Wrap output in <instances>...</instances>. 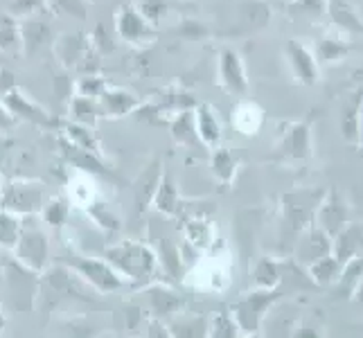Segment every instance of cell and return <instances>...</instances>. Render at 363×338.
<instances>
[{"label": "cell", "mask_w": 363, "mask_h": 338, "mask_svg": "<svg viewBox=\"0 0 363 338\" xmlns=\"http://www.w3.org/2000/svg\"><path fill=\"white\" fill-rule=\"evenodd\" d=\"M363 102V86L347 99L343 111H341V133L347 142L357 145L359 142V111Z\"/></svg>", "instance_id": "32"}, {"label": "cell", "mask_w": 363, "mask_h": 338, "mask_svg": "<svg viewBox=\"0 0 363 338\" xmlns=\"http://www.w3.org/2000/svg\"><path fill=\"white\" fill-rule=\"evenodd\" d=\"M264 124V111L250 99H240L233 108V127L242 135H257Z\"/></svg>", "instance_id": "25"}, {"label": "cell", "mask_w": 363, "mask_h": 338, "mask_svg": "<svg viewBox=\"0 0 363 338\" xmlns=\"http://www.w3.org/2000/svg\"><path fill=\"white\" fill-rule=\"evenodd\" d=\"M59 131H61V140H66L68 145L77 147V149H84V152H89V154H93L97 158H104L102 142H99L95 129L84 127V124H77V122L68 120L66 124H59Z\"/></svg>", "instance_id": "23"}, {"label": "cell", "mask_w": 363, "mask_h": 338, "mask_svg": "<svg viewBox=\"0 0 363 338\" xmlns=\"http://www.w3.org/2000/svg\"><path fill=\"white\" fill-rule=\"evenodd\" d=\"M152 205L160 217L165 219H179L183 210V196L179 192L177 181L172 179L169 171H162L156 183V190L152 196Z\"/></svg>", "instance_id": "18"}, {"label": "cell", "mask_w": 363, "mask_h": 338, "mask_svg": "<svg viewBox=\"0 0 363 338\" xmlns=\"http://www.w3.org/2000/svg\"><path fill=\"white\" fill-rule=\"evenodd\" d=\"M89 3L91 0H55V7L64 14L72 16V18H79L84 21L89 16Z\"/></svg>", "instance_id": "43"}, {"label": "cell", "mask_w": 363, "mask_h": 338, "mask_svg": "<svg viewBox=\"0 0 363 338\" xmlns=\"http://www.w3.org/2000/svg\"><path fill=\"white\" fill-rule=\"evenodd\" d=\"M70 212H72V203L70 198L64 194H57V196H50L45 198V203L39 212L41 221L48 225V228H55L61 230L70 219Z\"/></svg>", "instance_id": "29"}, {"label": "cell", "mask_w": 363, "mask_h": 338, "mask_svg": "<svg viewBox=\"0 0 363 338\" xmlns=\"http://www.w3.org/2000/svg\"><path fill=\"white\" fill-rule=\"evenodd\" d=\"M325 192L320 190H296L282 196V219L284 228L291 235L305 232L311 223H314V215L318 210L320 198Z\"/></svg>", "instance_id": "7"}, {"label": "cell", "mask_w": 363, "mask_h": 338, "mask_svg": "<svg viewBox=\"0 0 363 338\" xmlns=\"http://www.w3.org/2000/svg\"><path fill=\"white\" fill-rule=\"evenodd\" d=\"M217 74L221 89L228 95H246L248 93V77L242 55L235 47H221L217 59Z\"/></svg>", "instance_id": "12"}, {"label": "cell", "mask_w": 363, "mask_h": 338, "mask_svg": "<svg viewBox=\"0 0 363 338\" xmlns=\"http://www.w3.org/2000/svg\"><path fill=\"white\" fill-rule=\"evenodd\" d=\"M108 86V81L97 72H86L84 77H79L74 81V95H84V97H93L99 99V95L104 93V89Z\"/></svg>", "instance_id": "41"}, {"label": "cell", "mask_w": 363, "mask_h": 338, "mask_svg": "<svg viewBox=\"0 0 363 338\" xmlns=\"http://www.w3.org/2000/svg\"><path fill=\"white\" fill-rule=\"evenodd\" d=\"M0 273H3L5 293L11 307L16 311H23V314L32 311L36 303V293H39V273L23 266L11 255L0 261Z\"/></svg>", "instance_id": "3"}, {"label": "cell", "mask_w": 363, "mask_h": 338, "mask_svg": "<svg viewBox=\"0 0 363 338\" xmlns=\"http://www.w3.org/2000/svg\"><path fill=\"white\" fill-rule=\"evenodd\" d=\"M328 253H332V240L320 228H316L314 223H311L305 232H300V240L296 242V250H294V255L300 264L307 266L314 259Z\"/></svg>", "instance_id": "21"}, {"label": "cell", "mask_w": 363, "mask_h": 338, "mask_svg": "<svg viewBox=\"0 0 363 338\" xmlns=\"http://www.w3.org/2000/svg\"><path fill=\"white\" fill-rule=\"evenodd\" d=\"M286 52V61H289L294 77L303 84V86H314L318 81L320 74V66L314 57V50H309L305 43H300L298 39L289 41L284 47Z\"/></svg>", "instance_id": "16"}, {"label": "cell", "mask_w": 363, "mask_h": 338, "mask_svg": "<svg viewBox=\"0 0 363 338\" xmlns=\"http://www.w3.org/2000/svg\"><path fill=\"white\" fill-rule=\"evenodd\" d=\"M61 264L70 273L77 275L79 280H84L97 293H118L129 286V282L113 269V264H111L104 255L93 257V255H84V253H77V250H72V253H66L61 257Z\"/></svg>", "instance_id": "2"}, {"label": "cell", "mask_w": 363, "mask_h": 338, "mask_svg": "<svg viewBox=\"0 0 363 338\" xmlns=\"http://www.w3.org/2000/svg\"><path fill=\"white\" fill-rule=\"evenodd\" d=\"M352 81H357V84H361V86H363V66H361V68H357V70L352 72Z\"/></svg>", "instance_id": "50"}, {"label": "cell", "mask_w": 363, "mask_h": 338, "mask_svg": "<svg viewBox=\"0 0 363 338\" xmlns=\"http://www.w3.org/2000/svg\"><path fill=\"white\" fill-rule=\"evenodd\" d=\"M183 244L192 248L196 255H203L217 244L215 223L208 217H187L183 219Z\"/></svg>", "instance_id": "19"}, {"label": "cell", "mask_w": 363, "mask_h": 338, "mask_svg": "<svg viewBox=\"0 0 363 338\" xmlns=\"http://www.w3.org/2000/svg\"><path fill=\"white\" fill-rule=\"evenodd\" d=\"M0 55H23L21 21L11 14L0 16Z\"/></svg>", "instance_id": "33"}, {"label": "cell", "mask_w": 363, "mask_h": 338, "mask_svg": "<svg viewBox=\"0 0 363 338\" xmlns=\"http://www.w3.org/2000/svg\"><path fill=\"white\" fill-rule=\"evenodd\" d=\"M305 269H307L309 280H314L318 286H332L336 280H339V275L343 271V264L332 253H328V255L314 259Z\"/></svg>", "instance_id": "31"}, {"label": "cell", "mask_w": 363, "mask_h": 338, "mask_svg": "<svg viewBox=\"0 0 363 338\" xmlns=\"http://www.w3.org/2000/svg\"><path fill=\"white\" fill-rule=\"evenodd\" d=\"M16 261H21L23 266H28L43 275L50 264H52V250H50V237L39 223L34 221V217H25L21 237L14 246V250L9 253Z\"/></svg>", "instance_id": "4"}, {"label": "cell", "mask_w": 363, "mask_h": 338, "mask_svg": "<svg viewBox=\"0 0 363 338\" xmlns=\"http://www.w3.org/2000/svg\"><path fill=\"white\" fill-rule=\"evenodd\" d=\"M3 185H5V179H3V174H0V192H3Z\"/></svg>", "instance_id": "51"}, {"label": "cell", "mask_w": 363, "mask_h": 338, "mask_svg": "<svg viewBox=\"0 0 363 338\" xmlns=\"http://www.w3.org/2000/svg\"><path fill=\"white\" fill-rule=\"evenodd\" d=\"M280 156L284 160H309L311 158V122L286 124L280 135Z\"/></svg>", "instance_id": "15"}, {"label": "cell", "mask_w": 363, "mask_h": 338, "mask_svg": "<svg viewBox=\"0 0 363 338\" xmlns=\"http://www.w3.org/2000/svg\"><path fill=\"white\" fill-rule=\"evenodd\" d=\"M325 11L332 18L334 28L343 34H363V21L350 5V0H325Z\"/></svg>", "instance_id": "24"}, {"label": "cell", "mask_w": 363, "mask_h": 338, "mask_svg": "<svg viewBox=\"0 0 363 338\" xmlns=\"http://www.w3.org/2000/svg\"><path fill=\"white\" fill-rule=\"evenodd\" d=\"M5 327H7V316H5V309H3V305H0V334L5 332Z\"/></svg>", "instance_id": "49"}, {"label": "cell", "mask_w": 363, "mask_h": 338, "mask_svg": "<svg viewBox=\"0 0 363 338\" xmlns=\"http://www.w3.org/2000/svg\"><path fill=\"white\" fill-rule=\"evenodd\" d=\"M206 336H210V338H237V336H242V329H240V325H237V320L230 311H221V314L212 316V320L208 322Z\"/></svg>", "instance_id": "39"}, {"label": "cell", "mask_w": 363, "mask_h": 338, "mask_svg": "<svg viewBox=\"0 0 363 338\" xmlns=\"http://www.w3.org/2000/svg\"><path fill=\"white\" fill-rule=\"evenodd\" d=\"M282 295H284V286L280 284L278 289H253L237 300L230 314L235 316L237 325H240L242 336H257L271 307Z\"/></svg>", "instance_id": "5"}, {"label": "cell", "mask_w": 363, "mask_h": 338, "mask_svg": "<svg viewBox=\"0 0 363 338\" xmlns=\"http://www.w3.org/2000/svg\"><path fill=\"white\" fill-rule=\"evenodd\" d=\"M350 221V208L343 198L339 196V192H328L318 203V210L314 215V225L320 228L325 235L334 240L336 235H339Z\"/></svg>", "instance_id": "13"}, {"label": "cell", "mask_w": 363, "mask_h": 338, "mask_svg": "<svg viewBox=\"0 0 363 338\" xmlns=\"http://www.w3.org/2000/svg\"><path fill=\"white\" fill-rule=\"evenodd\" d=\"M352 300H357L359 305H363V278L359 280V284L354 286V291H352Z\"/></svg>", "instance_id": "47"}, {"label": "cell", "mask_w": 363, "mask_h": 338, "mask_svg": "<svg viewBox=\"0 0 363 338\" xmlns=\"http://www.w3.org/2000/svg\"><path fill=\"white\" fill-rule=\"evenodd\" d=\"M237 167H240V160L233 156V152H228L226 147H215L210 154V169L212 176H215L221 185H233L235 176H237Z\"/></svg>", "instance_id": "30"}, {"label": "cell", "mask_w": 363, "mask_h": 338, "mask_svg": "<svg viewBox=\"0 0 363 338\" xmlns=\"http://www.w3.org/2000/svg\"><path fill=\"white\" fill-rule=\"evenodd\" d=\"M116 34L127 45L145 50L158 39V28L149 23L135 5H122L116 14Z\"/></svg>", "instance_id": "9"}, {"label": "cell", "mask_w": 363, "mask_h": 338, "mask_svg": "<svg viewBox=\"0 0 363 338\" xmlns=\"http://www.w3.org/2000/svg\"><path fill=\"white\" fill-rule=\"evenodd\" d=\"M350 52V43L347 39L341 34H328V36H323V39L316 43L314 47V57L318 61V66L320 68H330L334 64H339L341 59H345Z\"/></svg>", "instance_id": "28"}, {"label": "cell", "mask_w": 363, "mask_h": 338, "mask_svg": "<svg viewBox=\"0 0 363 338\" xmlns=\"http://www.w3.org/2000/svg\"><path fill=\"white\" fill-rule=\"evenodd\" d=\"M16 124H18V120H16L14 116H11L9 108L5 106V102H3V99H0V131L7 133V131L14 129Z\"/></svg>", "instance_id": "46"}, {"label": "cell", "mask_w": 363, "mask_h": 338, "mask_svg": "<svg viewBox=\"0 0 363 338\" xmlns=\"http://www.w3.org/2000/svg\"><path fill=\"white\" fill-rule=\"evenodd\" d=\"M0 99L5 102V106L9 108V113L14 116L18 122H28L34 124V127H41V129H59V118H55L45 106H41L39 102L25 93L23 89H18L16 84H11L9 89L0 91Z\"/></svg>", "instance_id": "8"}, {"label": "cell", "mask_w": 363, "mask_h": 338, "mask_svg": "<svg viewBox=\"0 0 363 338\" xmlns=\"http://www.w3.org/2000/svg\"><path fill=\"white\" fill-rule=\"evenodd\" d=\"M135 7L140 9V14L152 23V25H160V21L167 16L169 11V3L167 0H138Z\"/></svg>", "instance_id": "42"}, {"label": "cell", "mask_w": 363, "mask_h": 338, "mask_svg": "<svg viewBox=\"0 0 363 338\" xmlns=\"http://www.w3.org/2000/svg\"><path fill=\"white\" fill-rule=\"evenodd\" d=\"M194 127H196V135H199V142L208 149H215L221 145L223 140V127H221V120L217 116V111L212 104L201 102L194 106Z\"/></svg>", "instance_id": "20"}, {"label": "cell", "mask_w": 363, "mask_h": 338, "mask_svg": "<svg viewBox=\"0 0 363 338\" xmlns=\"http://www.w3.org/2000/svg\"><path fill=\"white\" fill-rule=\"evenodd\" d=\"M113 269L129 284H149L160 273V261L156 248L138 240H120L108 244L102 253Z\"/></svg>", "instance_id": "1"}, {"label": "cell", "mask_w": 363, "mask_h": 338, "mask_svg": "<svg viewBox=\"0 0 363 338\" xmlns=\"http://www.w3.org/2000/svg\"><path fill=\"white\" fill-rule=\"evenodd\" d=\"M97 102H99V108H102L104 120H120V118L133 116V113L140 108L143 99L138 97L133 91L108 84L104 89V93L99 95Z\"/></svg>", "instance_id": "14"}, {"label": "cell", "mask_w": 363, "mask_h": 338, "mask_svg": "<svg viewBox=\"0 0 363 338\" xmlns=\"http://www.w3.org/2000/svg\"><path fill=\"white\" fill-rule=\"evenodd\" d=\"M143 300L147 303L149 316H156L162 320H172L181 314V309L185 307V300L179 291H174L172 286L162 282H149L145 289L140 291Z\"/></svg>", "instance_id": "11"}, {"label": "cell", "mask_w": 363, "mask_h": 338, "mask_svg": "<svg viewBox=\"0 0 363 338\" xmlns=\"http://www.w3.org/2000/svg\"><path fill=\"white\" fill-rule=\"evenodd\" d=\"M95 196L97 194H95V185H93V174H86V171L74 174V179H70V185H68L70 203L86 208Z\"/></svg>", "instance_id": "38"}, {"label": "cell", "mask_w": 363, "mask_h": 338, "mask_svg": "<svg viewBox=\"0 0 363 338\" xmlns=\"http://www.w3.org/2000/svg\"><path fill=\"white\" fill-rule=\"evenodd\" d=\"M169 124V133L174 137V142L187 147V149H194L201 142H199V135H196V127H194V108H183L179 113L167 120Z\"/></svg>", "instance_id": "26"}, {"label": "cell", "mask_w": 363, "mask_h": 338, "mask_svg": "<svg viewBox=\"0 0 363 338\" xmlns=\"http://www.w3.org/2000/svg\"><path fill=\"white\" fill-rule=\"evenodd\" d=\"M359 147H363V102H361V111H359Z\"/></svg>", "instance_id": "48"}, {"label": "cell", "mask_w": 363, "mask_h": 338, "mask_svg": "<svg viewBox=\"0 0 363 338\" xmlns=\"http://www.w3.org/2000/svg\"><path fill=\"white\" fill-rule=\"evenodd\" d=\"M89 39H91V45L97 55H104V52H111V50H113V41H111V36L106 34L104 25H97V28L89 34Z\"/></svg>", "instance_id": "45"}, {"label": "cell", "mask_w": 363, "mask_h": 338, "mask_svg": "<svg viewBox=\"0 0 363 338\" xmlns=\"http://www.w3.org/2000/svg\"><path fill=\"white\" fill-rule=\"evenodd\" d=\"M206 269H201V286H208V289H226L228 286V269L221 264V261H208L203 264Z\"/></svg>", "instance_id": "40"}, {"label": "cell", "mask_w": 363, "mask_h": 338, "mask_svg": "<svg viewBox=\"0 0 363 338\" xmlns=\"http://www.w3.org/2000/svg\"><path fill=\"white\" fill-rule=\"evenodd\" d=\"M21 39H23V55L32 57L34 52H39L45 45H52L57 34L41 14L25 16L21 21Z\"/></svg>", "instance_id": "17"}, {"label": "cell", "mask_w": 363, "mask_h": 338, "mask_svg": "<svg viewBox=\"0 0 363 338\" xmlns=\"http://www.w3.org/2000/svg\"><path fill=\"white\" fill-rule=\"evenodd\" d=\"M68 118L70 122L84 124V127H91V129H97L99 120H104L97 99L74 95V93L70 95V102H68Z\"/></svg>", "instance_id": "27"}, {"label": "cell", "mask_w": 363, "mask_h": 338, "mask_svg": "<svg viewBox=\"0 0 363 338\" xmlns=\"http://www.w3.org/2000/svg\"><path fill=\"white\" fill-rule=\"evenodd\" d=\"M363 278V253L352 257L350 261H345V266L339 275V280H336L332 284V289L334 293L339 295V298H352V291H354V286L359 284V280Z\"/></svg>", "instance_id": "34"}, {"label": "cell", "mask_w": 363, "mask_h": 338, "mask_svg": "<svg viewBox=\"0 0 363 338\" xmlns=\"http://www.w3.org/2000/svg\"><path fill=\"white\" fill-rule=\"evenodd\" d=\"M52 50L59 59V64L66 70H91V59L99 57L91 45L89 34H82V32L57 36Z\"/></svg>", "instance_id": "10"}, {"label": "cell", "mask_w": 363, "mask_h": 338, "mask_svg": "<svg viewBox=\"0 0 363 338\" xmlns=\"http://www.w3.org/2000/svg\"><path fill=\"white\" fill-rule=\"evenodd\" d=\"M86 210V215L91 217V221L97 225V228H102L104 232H118L120 228H122V223H120V219H118V215L113 210H111L102 198H93V201L84 208Z\"/></svg>", "instance_id": "37"}, {"label": "cell", "mask_w": 363, "mask_h": 338, "mask_svg": "<svg viewBox=\"0 0 363 338\" xmlns=\"http://www.w3.org/2000/svg\"><path fill=\"white\" fill-rule=\"evenodd\" d=\"M45 7V0H11V16H32L41 14Z\"/></svg>", "instance_id": "44"}, {"label": "cell", "mask_w": 363, "mask_h": 338, "mask_svg": "<svg viewBox=\"0 0 363 338\" xmlns=\"http://www.w3.org/2000/svg\"><path fill=\"white\" fill-rule=\"evenodd\" d=\"M23 221H25L23 217L0 208V250H5V253L14 250L23 230Z\"/></svg>", "instance_id": "36"}, {"label": "cell", "mask_w": 363, "mask_h": 338, "mask_svg": "<svg viewBox=\"0 0 363 338\" xmlns=\"http://www.w3.org/2000/svg\"><path fill=\"white\" fill-rule=\"evenodd\" d=\"M282 282H284V275H282V269L275 259L262 257L255 264V269H253L255 289H278Z\"/></svg>", "instance_id": "35"}, {"label": "cell", "mask_w": 363, "mask_h": 338, "mask_svg": "<svg viewBox=\"0 0 363 338\" xmlns=\"http://www.w3.org/2000/svg\"><path fill=\"white\" fill-rule=\"evenodd\" d=\"M45 183L36 179H11L5 181L0 192V208L18 217H36L45 203Z\"/></svg>", "instance_id": "6"}, {"label": "cell", "mask_w": 363, "mask_h": 338, "mask_svg": "<svg viewBox=\"0 0 363 338\" xmlns=\"http://www.w3.org/2000/svg\"><path fill=\"white\" fill-rule=\"evenodd\" d=\"M363 253V225L347 221L345 228L332 240V255L345 266V261Z\"/></svg>", "instance_id": "22"}]
</instances>
